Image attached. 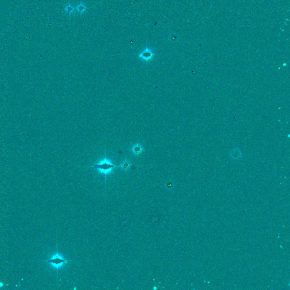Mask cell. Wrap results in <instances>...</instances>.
I'll return each instance as SVG.
<instances>
[{
  "label": "cell",
  "mask_w": 290,
  "mask_h": 290,
  "mask_svg": "<svg viewBox=\"0 0 290 290\" xmlns=\"http://www.w3.org/2000/svg\"><path fill=\"white\" fill-rule=\"evenodd\" d=\"M43 262L48 263L53 267L58 269L67 263V260H65L59 253H56L53 255L51 259L43 261Z\"/></svg>",
  "instance_id": "6da1fadb"
},
{
  "label": "cell",
  "mask_w": 290,
  "mask_h": 290,
  "mask_svg": "<svg viewBox=\"0 0 290 290\" xmlns=\"http://www.w3.org/2000/svg\"><path fill=\"white\" fill-rule=\"evenodd\" d=\"M117 167V166L113 164L109 160H108L106 159H104V160H102L100 163L93 166L94 168L99 169L100 171H101L103 173H104L105 174L110 172L112 169Z\"/></svg>",
  "instance_id": "7a4b0ae2"
},
{
  "label": "cell",
  "mask_w": 290,
  "mask_h": 290,
  "mask_svg": "<svg viewBox=\"0 0 290 290\" xmlns=\"http://www.w3.org/2000/svg\"><path fill=\"white\" fill-rule=\"evenodd\" d=\"M154 56L155 53H154L153 50L150 47L146 48L138 54V58L145 62L151 61Z\"/></svg>",
  "instance_id": "3957f363"
},
{
  "label": "cell",
  "mask_w": 290,
  "mask_h": 290,
  "mask_svg": "<svg viewBox=\"0 0 290 290\" xmlns=\"http://www.w3.org/2000/svg\"><path fill=\"white\" fill-rule=\"evenodd\" d=\"M131 150H132V153L134 154H135V155H139V154H141L143 152V149L142 146L140 144L136 143V144H134Z\"/></svg>",
  "instance_id": "277c9868"
},
{
  "label": "cell",
  "mask_w": 290,
  "mask_h": 290,
  "mask_svg": "<svg viewBox=\"0 0 290 290\" xmlns=\"http://www.w3.org/2000/svg\"><path fill=\"white\" fill-rule=\"evenodd\" d=\"M76 10L79 14H83L87 11V6L83 2H81L76 6Z\"/></svg>",
  "instance_id": "5b68a950"
},
{
  "label": "cell",
  "mask_w": 290,
  "mask_h": 290,
  "mask_svg": "<svg viewBox=\"0 0 290 290\" xmlns=\"http://www.w3.org/2000/svg\"><path fill=\"white\" fill-rule=\"evenodd\" d=\"M64 10H65V13L71 15V14L74 13L76 9L72 4H68V5H66V6L64 9Z\"/></svg>",
  "instance_id": "8992f818"
},
{
  "label": "cell",
  "mask_w": 290,
  "mask_h": 290,
  "mask_svg": "<svg viewBox=\"0 0 290 290\" xmlns=\"http://www.w3.org/2000/svg\"><path fill=\"white\" fill-rule=\"evenodd\" d=\"M131 166V164H130V162L128 161H124V163L120 165V167L125 169H129V168Z\"/></svg>",
  "instance_id": "52a82bcc"
},
{
  "label": "cell",
  "mask_w": 290,
  "mask_h": 290,
  "mask_svg": "<svg viewBox=\"0 0 290 290\" xmlns=\"http://www.w3.org/2000/svg\"><path fill=\"white\" fill-rule=\"evenodd\" d=\"M3 286V284L2 282H0V288H2Z\"/></svg>",
  "instance_id": "ba28073f"
}]
</instances>
